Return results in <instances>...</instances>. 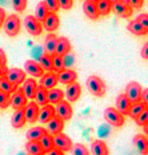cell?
Listing matches in <instances>:
<instances>
[{"instance_id":"cell-8","label":"cell","mask_w":148,"mask_h":155,"mask_svg":"<svg viewBox=\"0 0 148 155\" xmlns=\"http://www.w3.org/2000/svg\"><path fill=\"white\" fill-rule=\"evenodd\" d=\"M5 79L11 82L14 86L19 87L20 84H23L27 78H25V72L21 68H8L7 74H5Z\"/></svg>"},{"instance_id":"cell-10","label":"cell","mask_w":148,"mask_h":155,"mask_svg":"<svg viewBox=\"0 0 148 155\" xmlns=\"http://www.w3.org/2000/svg\"><path fill=\"white\" fill-rule=\"evenodd\" d=\"M28 103V99L27 96L24 95L23 90L21 87H18V90L11 95V106L12 108L15 110H20V108H24Z\"/></svg>"},{"instance_id":"cell-32","label":"cell","mask_w":148,"mask_h":155,"mask_svg":"<svg viewBox=\"0 0 148 155\" xmlns=\"http://www.w3.org/2000/svg\"><path fill=\"white\" fill-rule=\"evenodd\" d=\"M127 30L131 32V34L136 35V36H143V35H147V32L144 31V28L141 27V24L135 19V20H131L127 25Z\"/></svg>"},{"instance_id":"cell-50","label":"cell","mask_w":148,"mask_h":155,"mask_svg":"<svg viewBox=\"0 0 148 155\" xmlns=\"http://www.w3.org/2000/svg\"><path fill=\"white\" fill-rule=\"evenodd\" d=\"M5 18H7V15H5V11L3 8H0V28H2L3 24H4Z\"/></svg>"},{"instance_id":"cell-11","label":"cell","mask_w":148,"mask_h":155,"mask_svg":"<svg viewBox=\"0 0 148 155\" xmlns=\"http://www.w3.org/2000/svg\"><path fill=\"white\" fill-rule=\"evenodd\" d=\"M80 95H82V86L78 82L67 86V91L64 92V98H67V102H69V103L78 102Z\"/></svg>"},{"instance_id":"cell-22","label":"cell","mask_w":148,"mask_h":155,"mask_svg":"<svg viewBox=\"0 0 148 155\" xmlns=\"http://www.w3.org/2000/svg\"><path fill=\"white\" fill-rule=\"evenodd\" d=\"M63 128H64V120H62L59 116H55L47 123V132L50 135H52V137L62 132Z\"/></svg>"},{"instance_id":"cell-28","label":"cell","mask_w":148,"mask_h":155,"mask_svg":"<svg viewBox=\"0 0 148 155\" xmlns=\"http://www.w3.org/2000/svg\"><path fill=\"white\" fill-rule=\"evenodd\" d=\"M64 101V91L60 88H51L48 90V104L56 106L57 103Z\"/></svg>"},{"instance_id":"cell-54","label":"cell","mask_w":148,"mask_h":155,"mask_svg":"<svg viewBox=\"0 0 148 155\" xmlns=\"http://www.w3.org/2000/svg\"><path fill=\"white\" fill-rule=\"evenodd\" d=\"M111 4H115V3H117V2H121V0H108Z\"/></svg>"},{"instance_id":"cell-16","label":"cell","mask_w":148,"mask_h":155,"mask_svg":"<svg viewBox=\"0 0 148 155\" xmlns=\"http://www.w3.org/2000/svg\"><path fill=\"white\" fill-rule=\"evenodd\" d=\"M24 72L28 74V75H31L34 79H36V78H41L44 75V71L41 70V67L37 64V62H35V60H27V62L24 63Z\"/></svg>"},{"instance_id":"cell-37","label":"cell","mask_w":148,"mask_h":155,"mask_svg":"<svg viewBox=\"0 0 148 155\" xmlns=\"http://www.w3.org/2000/svg\"><path fill=\"white\" fill-rule=\"evenodd\" d=\"M144 108H147V107H146V106H144V104H143V103H141V102L134 103V104L131 106L130 114H128V115H130V116H131V118H132V119H136L137 116H139V115L141 114V112L144 111Z\"/></svg>"},{"instance_id":"cell-34","label":"cell","mask_w":148,"mask_h":155,"mask_svg":"<svg viewBox=\"0 0 148 155\" xmlns=\"http://www.w3.org/2000/svg\"><path fill=\"white\" fill-rule=\"evenodd\" d=\"M48 14H50V9L47 8V5L44 4V2H40L39 4L36 5V9H35V18H36L40 23H43L44 19L48 16Z\"/></svg>"},{"instance_id":"cell-46","label":"cell","mask_w":148,"mask_h":155,"mask_svg":"<svg viewBox=\"0 0 148 155\" xmlns=\"http://www.w3.org/2000/svg\"><path fill=\"white\" fill-rule=\"evenodd\" d=\"M57 2H59V7L64 11H68L73 5V0H57Z\"/></svg>"},{"instance_id":"cell-12","label":"cell","mask_w":148,"mask_h":155,"mask_svg":"<svg viewBox=\"0 0 148 155\" xmlns=\"http://www.w3.org/2000/svg\"><path fill=\"white\" fill-rule=\"evenodd\" d=\"M37 82L34 79V78H28V79L24 80L23 83V87H21V90H23L24 95L27 96V99H30V101H34L35 99V95H36V91H37Z\"/></svg>"},{"instance_id":"cell-1","label":"cell","mask_w":148,"mask_h":155,"mask_svg":"<svg viewBox=\"0 0 148 155\" xmlns=\"http://www.w3.org/2000/svg\"><path fill=\"white\" fill-rule=\"evenodd\" d=\"M85 84H87V88H88V91L91 92L94 96L101 98V96L105 95V91H107L105 83L103 82V79H101V78H99L98 75L88 76Z\"/></svg>"},{"instance_id":"cell-6","label":"cell","mask_w":148,"mask_h":155,"mask_svg":"<svg viewBox=\"0 0 148 155\" xmlns=\"http://www.w3.org/2000/svg\"><path fill=\"white\" fill-rule=\"evenodd\" d=\"M24 27L27 30L28 34H31L32 36H39L43 32V25L34 15H28L24 19Z\"/></svg>"},{"instance_id":"cell-27","label":"cell","mask_w":148,"mask_h":155,"mask_svg":"<svg viewBox=\"0 0 148 155\" xmlns=\"http://www.w3.org/2000/svg\"><path fill=\"white\" fill-rule=\"evenodd\" d=\"M25 123H27V120H25L24 108L15 110L14 115H12V120H11L12 127H14V128H21V127H24Z\"/></svg>"},{"instance_id":"cell-15","label":"cell","mask_w":148,"mask_h":155,"mask_svg":"<svg viewBox=\"0 0 148 155\" xmlns=\"http://www.w3.org/2000/svg\"><path fill=\"white\" fill-rule=\"evenodd\" d=\"M112 11L123 19H128L134 14L132 12L134 9L125 3V0H121V2H117V3H115V4H112Z\"/></svg>"},{"instance_id":"cell-36","label":"cell","mask_w":148,"mask_h":155,"mask_svg":"<svg viewBox=\"0 0 148 155\" xmlns=\"http://www.w3.org/2000/svg\"><path fill=\"white\" fill-rule=\"evenodd\" d=\"M16 90H18V87L14 86L11 82H8V80L5 79V76L4 78H0V91L8 94V95H12Z\"/></svg>"},{"instance_id":"cell-13","label":"cell","mask_w":148,"mask_h":155,"mask_svg":"<svg viewBox=\"0 0 148 155\" xmlns=\"http://www.w3.org/2000/svg\"><path fill=\"white\" fill-rule=\"evenodd\" d=\"M76 79H78V74H76V71H73L71 68H66L57 74V82L62 83L64 86L72 84V83L76 82Z\"/></svg>"},{"instance_id":"cell-19","label":"cell","mask_w":148,"mask_h":155,"mask_svg":"<svg viewBox=\"0 0 148 155\" xmlns=\"http://www.w3.org/2000/svg\"><path fill=\"white\" fill-rule=\"evenodd\" d=\"M57 74L55 72H44V75L40 78V87L46 90H51V88H55L57 84Z\"/></svg>"},{"instance_id":"cell-24","label":"cell","mask_w":148,"mask_h":155,"mask_svg":"<svg viewBox=\"0 0 148 155\" xmlns=\"http://www.w3.org/2000/svg\"><path fill=\"white\" fill-rule=\"evenodd\" d=\"M56 41H57L56 35H55V34H48L46 36L44 46H43L44 54L50 55V56H53V55H55V50H56Z\"/></svg>"},{"instance_id":"cell-9","label":"cell","mask_w":148,"mask_h":155,"mask_svg":"<svg viewBox=\"0 0 148 155\" xmlns=\"http://www.w3.org/2000/svg\"><path fill=\"white\" fill-rule=\"evenodd\" d=\"M39 112H40V107L36 104L34 101L28 102L27 106L24 107V114H25V120L27 123H36L39 120Z\"/></svg>"},{"instance_id":"cell-38","label":"cell","mask_w":148,"mask_h":155,"mask_svg":"<svg viewBox=\"0 0 148 155\" xmlns=\"http://www.w3.org/2000/svg\"><path fill=\"white\" fill-rule=\"evenodd\" d=\"M71 154L72 155H91V153L88 151L84 144L82 143H75L71 148Z\"/></svg>"},{"instance_id":"cell-35","label":"cell","mask_w":148,"mask_h":155,"mask_svg":"<svg viewBox=\"0 0 148 155\" xmlns=\"http://www.w3.org/2000/svg\"><path fill=\"white\" fill-rule=\"evenodd\" d=\"M96 8H98L99 16H107L112 11V4L108 0H99L96 3Z\"/></svg>"},{"instance_id":"cell-40","label":"cell","mask_w":148,"mask_h":155,"mask_svg":"<svg viewBox=\"0 0 148 155\" xmlns=\"http://www.w3.org/2000/svg\"><path fill=\"white\" fill-rule=\"evenodd\" d=\"M11 106V95L0 91V108H7Z\"/></svg>"},{"instance_id":"cell-25","label":"cell","mask_w":148,"mask_h":155,"mask_svg":"<svg viewBox=\"0 0 148 155\" xmlns=\"http://www.w3.org/2000/svg\"><path fill=\"white\" fill-rule=\"evenodd\" d=\"M46 132H47V130L44 127H41V126H35V127H31L30 130L27 131L25 137H27L28 142H39V139Z\"/></svg>"},{"instance_id":"cell-5","label":"cell","mask_w":148,"mask_h":155,"mask_svg":"<svg viewBox=\"0 0 148 155\" xmlns=\"http://www.w3.org/2000/svg\"><path fill=\"white\" fill-rule=\"evenodd\" d=\"M53 146L57 150L67 153V151H71V148L73 146V142L71 140L68 135H66L64 132H59V134L53 135Z\"/></svg>"},{"instance_id":"cell-55","label":"cell","mask_w":148,"mask_h":155,"mask_svg":"<svg viewBox=\"0 0 148 155\" xmlns=\"http://www.w3.org/2000/svg\"><path fill=\"white\" fill-rule=\"evenodd\" d=\"M88 2H92V3H95V4H96V3H98L99 0H88Z\"/></svg>"},{"instance_id":"cell-14","label":"cell","mask_w":148,"mask_h":155,"mask_svg":"<svg viewBox=\"0 0 148 155\" xmlns=\"http://www.w3.org/2000/svg\"><path fill=\"white\" fill-rule=\"evenodd\" d=\"M72 50V46H71V41L66 36H62V38H57V41H56V50H55V55L57 56H66L68 55Z\"/></svg>"},{"instance_id":"cell-21","label":"cell","mask_w":148,"mask_h":155,"mask_svg":"<svg viewBox=\"0 0 148 155\" xmlns=\"http://www.w3.org/2000/svg\"><path fill=\"white\" fill-rule=\"evenodd\" d=\"M56 116V111H55V106L52 104H47L44 107L40 108V112H39V122L43 124H47L48 122L51 120L52 118Z\"/></svg>"},{"instance_id":"cell-2","label":"cell","mask_w":148,"mask_h":155,"mask_svg":"<svg viewBox=\"0 0 148 155\" xmlns=\"http://www.w3.org/2000/svg\"><path fill=\"white\" fill-rule=\"evenodd\" d=\"M20 27H21V20L18 15H9L5 18L4 24H3V28H4V32L8 35V36H16V35L20 32Z\"/></svg>"},{"instance_id":"cell-39","label":"cell","mask_w":148,"mask_h":155,"mask_svg":"<svg viewBox=\"0 0 148 155\" xmlns=\"http://www.w3.org/2000/svg\"><path fill=\"white\" fill-rule=\"evenodd\" d=\"M52 68H53L55 74H59L60 71L66 70V68H64L63 58L62 56H57V55H53V56H52Z\"/></svg>"},{"instance_id":"cell-44","label":"cell","mask_w":148,"mask_h":155,"mask_svg":"<svg viewBox=\"0 0 148 155\" xmlns=\"http://www.w3.org/2000/svg\"><path fill=\"white\" fill-rule=\"evenodd\" d=\"M136 20L141 24V27L144 28V31L148 34V14H140L139 16H137Z\"/></svg>"},{"instance_id":"cell-42","label":"cell","mask_w":148,"mask_h":155,"mask_svg":"<svg viewBox=\"0 0 148 155\" xmlns=\"http://www.w3.org/2000/svg\"><path fill=\"white\" fill-rule=\"evenodd\" d=\"M135 122H136L137 126H141V127H144V126L148 123V108H144V111L141 112V114L137 116L136 119H135Z\"/></svg>"},{"instance_id":"cell-47","label":"cell","mask_w":148,"mask_h":155,"mask_svg":"<svg viewBox=\"0 0 148 155\" xmlns=\"http://www.w3.org/2000/svg\"><path fill=\"white\" fill-rule=\"evenodd\" d=\"M140 102L143 103V104L148 108V88H144V90H143V92H141V99H140Z\"/></svg>"},{"instance_id":"cell-23","label":"cell","mask_w":148,"mask_h":155,"mask_svg":"<svg viewBox=\"0 0 148 155\" xmlns=\"http://www.w3.org/2000/svg\"><path fill=\"white\" fill-rule=\"evenodd\" d=\"M92 155H109V150L105 144L104 140L101 139H95L91 143V151Z\"/></svg>"},{"instance_id":"cell-45","label":"cell","mask_w":148,"mask_h":155,"mask_svg":"<svg viewBox=\"0 0 148 155\" xmlns=\"http://www.w3.org/2000/svg\"><path fill=\"white\" fill-rule=\"evenodd\" d=\"M125 3L132 9H140L144 4V0H125Z\"/></svg>"},{"instance_id":"cell-49","label":"cell","mask_w":148,"mask_h":155,"mask_svg":"<svg viewBox=\"0 0 148 155\" xmlns=\"http://www.w3.org/2000/svg\"><path fill=\"white\" fill-rule=\"evenodd\" d=\"M141 58L144 60H148V41H146L143 48H141Z\"/></svg>"},{"instance_id":"cell-48","label":"cell","mask_w":148,"mask_h":155,"mask_svg":"<svg viewBox=\"0 0 148 155\" xmlns=\"http://www.w3.org/2000/svg\"><path fill=\"white\" fill-rule=\"evenodd\" d=\"M0 67H7V55L0 48Z\"/></svg>"},{"instance_id":"cell-3","label":"cell","mask_w":148,"mask_h":155,"mask_svg":"<svg viewBox=\"0 0 148 155\" xmlns=\"http://www.w3.org/2000/svg\"><path fill=\"white\" fill-rule=\"evenodd\" d=\"M104 119L112 127H121V126H124V123H125L124 116L115 107H107L104 110Z\"/></svg>"},{"instance_id":"cell-17","label":"cell","mask_w":148,"mask_h":155,"mask_svg":"<svg viewBox=\"0 0 148 155\" xmlns=\"http://www.w3.org/2000/svg\"><path fill=\"white\" fill-rule=\"evenodd\" d=\"M41 25H43V28L44 30H47L48 32L56 31L57 28H59V25H60V19H59V16H57V14L50 12L47 18L44 19V21L41 23Z\"/></svg>"},{"instance_id":"cell-18","label":"cell","mask_w":148,"mask_h":155,"mask_svg":"<svg viewBox=\"0 0 148 155\" xmlns=\"http://www.w3.org/2000/svg\"><path fill=\"white\" fill-rule=\"evenodd\" d=\"M132 143H134L135 148L137 150L139 154L148 155V138L146 137V135H141V134L135 135Z\"/></svg>"},{"instance_id":"cell-7","label":"cell","mask_w":148,"mask_h":155,"mask_svg":"<svg viewBox=\"0 0 148 155\" xmlns=\"http://www.w3.org/2000/svg\"><path fill=\"white\" fill-rule=\"evenodd\" d=\"M55 111H56V116H59V118L64 122L69 120L73 115L72 106H71V103L67 102V101H62L60 103H57L56 107H55Z\"/></svg>"},{"instance_id":"cell-33","label":"cell","mask_w":148,"mask_h":155,"mask_svg":"<svg viewBox=\"0 0 148 155\" xmlns=\"http://www.w3.org/2000/svg\"><path fill=\"white\" fill-rule=\"evenodd\" d=\"M25 151H27L28 155H46V153L39 144V142H27Z\"/></svg>"},{"instance_id":"cell-29","label":"cell","mask_w":148,"mask_h":155,"mask_svg":"<svg viewBox=\"0 0 148 155\" xmlns=\"http://www.w3.org/2000/svg\"><path fill=\"white\" fill-rule=\"evenodd\" d=\"M34 102L36 103L39 107H44V106L48 104V90L43 88V87H37L36 95H35Z\"/></svg>"},{"instance_id":"cell-53","label":"cell","mask_w":148,"mask_h":155,"mask_svg":"<svg viewBox=\"0 0 148 155\" xmlns=\"http://www.w3.org/2000/svg\"><path fill=\"white\" fill-rule=\"evenodd\" d=\"M143 128H144V132H146V134L148 135V123H147L146 126H144V127H143Z\"/></svg>"},{"instance_id":"cell-31","label":"cell","mask_w":148,"mask_h":155,"mask_svg":"<svg viewBox=\"0 0 148 155\" xmlns=\"http://www.w3.org/2000/svg\"><path fill=\"white\" fill-rule=\"evenodd\" d=\"M39 144L41 146V148H43L44 153H50L51 150H53L55 146H53V137L52 135H50L48 132H46V134L43 135V137L39 139Z\"/></svg>"},{"instance_id":"cell-4","label":"cell","mask_w":148,"mask_h":155,"mask_svg":"<svg viewBox=\"0 0 148 155\" xmlns=\"http://www.w3.org/2000/svg\"><path fill=\"white\" fill-rule=\"evenodd\" d=\"M141 92H143V88L137 82H130L125 87V94L124 95L127 96V99L131 103H137L140 102L141 99Z\"/></svg>"},{"instance_id":"cell-51","label":"cell","mask_w":148,"mask_h":155,"mask_svg":"<svg viewBox=\"0 0 148 155\" xmlns=\"http://www.w3.org/2000/svg\"><path fill=\"white\" fill-rule=\"evenodd\" d=\"M47 155H66V153L57 150V148H53V150H51L50 153H47Z\"/></svg>"},{"instance_id":"cell-41","label":"cell","mask_w":148,"mask_h":155,"mask_svg":"<svg viewBox=\"0 0 148 155\" xmlns=\"http://www.w3.org/2000/svg\"><path fill=\"white\" fill-rule=\"evenodd\" d=\"M11 2L16 12H24V9L27 8V0H11Z\"/></svg>"},{"instance_id":"cell-26","label":"cell","mask_w":148,"mask_h":155,"mask_svg":"<svg viewBox=\"0 0 148 155\" xmlns=\"http://www.w3.org/2000/svg\"><path fill=\"white\" fill-rule=\"evenodd\" d=\"M83 12L85 14V16L91 20H98L99 19V12H98V8H96V4L92 2H88L85 0L83 3Z\"/></svg>"},{"instance_id":"cell-30","label":"cell","mask_w":148,"mask_h":155,"mask_svg":"<svg viewBox=\"0 0 148 155\" xmlns=\"http://www.w3.org/2000/svg\"><path fill=\"white\" fill-rule=\"evenodd\" d=\"M37 64L41 67V70L44 72H53V68H52V56L47 54H43L41 56H39L37 59Z\"/></svg>"},{"instance_id":"cell-20","label":"cell","mask_w":148,"mask_h":155,"mask_svg":"<svg viewBox=\"0 0 148 155\" xmlns=\"http://www.w3.org/2000/svg\"><path fill=\"white\" fill-rule=\"evenodd\" d=\"M131 106H132V103L128 101L127 96H125L124 94H120V95H117V98H116V107H115V108H116L123 116L130 114Z\"/></svg>"},{"instance_id":"cell-52","label":"cell","mask_w":148,"mask_h":155,"mask_svg":"<svg viewBox=\"0 0 148 155\" xmlns=\"http://www.w3.org/2000/svg\"><path fill=\"white\" fill-rule=\"evenodd\" d=\"M7 67H0V78H4L5 74H7Z\"/></svg>"},{"instance_id":"cell-43","label":"cell","mask_w":148,"mask_h":155,"mask_svg":"<svg viewBox=\"0 0 148 155\" xmlns=\"http://www.w3.org/2000/svg\"><path fill=\"white\" fill-rule=\"evenodd\" d=\"M43 2H44V4L47 5V8L50 9V12H53V14H56V12L60 9L59 2H57V0H43Z\"/></svg>"}]
</instances>
